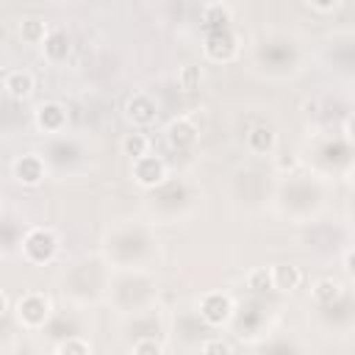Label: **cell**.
<instances>
[{"label":"cell","mask_w":355,"mask_h":355,"mask_svg":"<svg viewBox=\"0 0 355 355\" xmlns=\"http://www.w3.org/2000/svg\"><path fill=\"white\" fill-rule=\"evenodd\" d=\"M130 175H133V183L141 186V189H155L166 180V161L158 158V155H141V158H133L130 161Z\"/></svg>","instance_id":"4"},{"label":"cell","mask_w":355,"mask_h":355,"mask_svg":"<svg viewBox=\"0 0 355 355\" xmlns=\"http://www.w3.org/2000/svg\"><path fill=\"white\" fill-rule=\"evenodd\" d=\"M200 83H202V67H197V64H183V67L178 69V86H180L183 92H194V89H200Z\"/></svg>","instance_id":"19"},{"label":"cell","mask_w":355,"mask_h":355,"mask_svg":"<svg viewBox=\"0 0 355 355\" xmlns=\"http://www.w3.org/2000/svg\"><path fill=\"white\" fill-rule=\"evenodd\" d=\"M3 92H6L14 103H25V100H31L33 92H36V78H33L28 69H11V72H6V78H3Z\"/></svg>","instance_id":"8"},{"label":"cell","mask_w":355,"mask_h":355,"mask_svg":"<svg viewBox=\"0 0 355 355\" xmlns=\"http://www.w3.org/2000/svg\"><path fill=\"white\" fill-rule=\"evenodd\" d=\"M202 50H205V58L211 61H233L239 53V39L227 28H216L214 33H208Z\"/></svg>","instance_id":"7"},{"label":"cell","mask_w":355,"mask_h":355,"mask_svg":"<svg viewBox=\"0 0 355 355\" xmlns=\"http://www.w3.org/2000/svg\"><path fill=\"white\" fill-rule=\"evenodd\" d=\"M344 272H347V277H352V250L344 252Z\"/></svg>","instance_id":"25"},{"label":"cell","mask_w":355,"mask_h":355,"mask_svg":"<svg viewBox=\"0 0 355 355\" xmlns=\"http://www.w3.org/2000/svg\"><path fill=\"white\" fill-rule=\"evenodd\" d=\"M227 19H230L227 6H222V3H205V6H202V22H205L208 28H225Z\"/></svg>","instance_id":"18"},{"label":"cell","mask_w":355,"mask_h":355,"mask_svg":"<svg viewBox=\"0 0 355 355\" xmlns=\"http://www.w3.org/2000/svg\"><path fill=\"white\" fill-rule=\"evenodd\" d=\"M47 33H50V28H47V22H44L42 17H25V19L19 22V39H22L25 44L42 47V42L47 39Z\"/></svg>","instance_id":"14"},{"label":"cell","mask_w":355,"mask_h":355,"mask_svg":"<svg viewBox=\"0 0 355 355\" xmlns=\"http://www.w3.org/2000/svg\"><path fill=\"white\" fill-rule=\"evenodd\" d=\"M233 297L225 291H205L200 297V316L211 327H222L233 319Z\"/></svg>","instance_id":"3"},{"label":"cell","mask_w":355,"mask_h":355,"mask_svg":"<svg viewBox=\"0 0 355 355\" xmlns=\"http://www.w3.org/2000/svg\"><path fill=\"white\" fill-rule=\"evenodd\" d=\"M247 286H250L252 291H272V272H269V266L252 269V272L247 275Z\"/></svg>","instance_id":"20"},{"label":"cell","mask_w":355,"mask_h":355,"mask_svg":"<svg viewBox=\"0 0 355 355\" xmlns=\"http://www.w3.org/2000/svg\"><path fill=\"white\" fill-rule=\"evenodd\" d=\"M311 297H313V302H319V305H333V302H338V300L344 297V283L336 280V277H319V280L311 286Z\"/></svg>","instance_id":"13"},{"label":"cell","mask_w":355,"mask_h":355,"mask_svg":"<svg viewBox=\"0 0 355 355\" xmlns=\"http://www.w3.org/2000/svg\"><path fill=\"white\" fill-rule=\"evenodd\" d=\"M42 50L47 61H64L69 55V36L64 31H50L47 39L42 42Z\"/></svg>","instance_id":"15"},{"label":"cell","mask_w":355,"mask_h":355,"mask_svg":"<svg viewBox=\"0 0 355 355\" xmlns=\"http://www.w3.org/2000/svg\"><path fill=\"white\" fill-rule=\"evenodd\" d=\"M8 313V297H6V291H0V319Z\"/></svg>","instance_id":"26"},{"label":"cell","mask_w":355,"mask_h":355,"mask_svg":"<svg viewBox=\"0 0 355 355\" xmlns=\"http://www.w3.org/2000/svg\"><path fill=\"white\" fill-rule=\"evenodd\" d=\"M125 116L133 128H150L158 119V103L147 92H133L125 103Z\"/></svg>","instance_id":"5"},{"label":"cell","mask_w":355,"mask_h":355,"mask_svg":"<svg viewBox=\"0 0 355 355\" xmlns=\"http://www.w3.org/2000/svg\"><path fill=\"white\" fill-rule=\"evenodd\" d=\"M119 150H122V155H128L130 161H133V158H141V155L150 153V139H147L141 130H130V133H125V139L119 141Z\"/></svg>","instance_id":"16"},{"label":"cell","mask_w":355,"mask_h":355,"mask_svg":"<svg viewBox=\"0 0 355 355\" xmlns=\"http://www.w3.org/2000/svg\"><path fill=\"white\" fill-rule=\"evenodd\" d=\"M22 255L31 263H50L58 255V236L50 227H42V225L31 227L22 236Z\"/></svg>","instance_id":"2"},{"label":"cell","mask_w":355,"mask_h":355,"mask_svg":"<svg viewBox=\"0 0 355 355\" xmlns=\"http://www.w3.org/2000/svg\"><path fill=\"white\" fill-rule=\"evenodd\" d=\"M14 178H17V183H22L28 189L42 186L47 178V164L42 161L39 153H25L14 161Z\"/></svg>","instance_id":"6"},{"label":"cell","mask_w":355,"mask_h":355,"mask_svg":"<svg viewBox=\"0 0 355 355\" xmlns=\"http://www.w3.org/2000/svg\"><path fill=\"white\" fill-rule=\"evenodd\" d=\"M130 352H136V355H161V352H164V344H161L158 338L141 336V338H136V341L130 344Z\"/></svg>","instance_id":"21"},{"label":"cell","mask_w":355,"mask_h":355,"mask_svg":"<svg viewBox=\"0 0 355 355\" xmlns=\"http://www.w3.org/2000/svg\"><path fill=\"white\" fill-rule=\"evenodd\" d=\"M33 119H36V128L39 130H44V133H61L67 128V108L58 100H44L36 108Z\"/></svg>","instance_id":"9"},{"label":"cell","mask_w":355,"mask_h":355,"mask_svg":"<svg viewBox=\"0 0 355 355\" xmlns=\"http://www.w3.org/2000/svg\"><path fill=\"white\" fill-rule=\"evenodd\" d=\"M200 352H205V355H211V352H233V344H227L222 338H208V341L200 344Z\"/></svg>","instance_id":"22"},{"label":"cell","mask_w":355,"mask_h":355,"mask_svg":"<svg viewBox=\"0 0 355 355\" xmlns=\"http://www.w3.org/2000/svg\"><path fill=\"white\" fill-rule=\"evenodd\" d=\"M294 164H297V158H294L291 153H286L283 158H277V166H280V169H294Z\"/></svg>","instance_id":"24"},{"label":"cell","mask_w":355,"mask_h":355,"mask_svg":"<svg viewBox=\"0 0 355 355\" xmlns=\"http://www.w3.org/2000/svg\"><path fill=\"white\" fill-rule=\"evenodd\" d=\"M14 313H17V322L22 324V330H42L50 316H53V302L47 294L42 291H25L17 302H14Z\"/></svg>","instance_id":"1"},{"label":"cell","mask_w":355,"mask_h":355,"mask_svg":"<svg viewBox=\"0 0 355 355\" xmlns=\"http://www.w3.org/2000/svg\"><path fill=\"white\" fill-rule=\"evenodd\" d=\"M197 139H200V130H197V125H194L191 119H186V116H178V119H172V122L166 125V141H169L175 150H189V147L197 144Z\"/></svg>","instance_id":"10"},{"label":"cell","mask_w":355,"mask_h":355,"mask_svg":"<svg viewBox=\"0 0 355 355\" xmlns=\"http://www.w3.org/2000/svg\"><path fill=\"white\" fill-rule=\"evenodd\" d=\"M92 349H94L92 341L83 338V336H69V338H64V341H58V344L53 347L55 355H89Z\"/></svg>","instance_id":"17"},{"label":"cell","mask_w":355,"mask_h":355,"mask_svg":"<svg viewBox=\"0 0 355 355\" xmlns=\"http://www.w3.org/2000/svg\"><path fill=\"white\" fill-rule=\"evenodd\" d=\"M313 8H319V11H333V8H338V3L341 0H308Z\"/></svg>","instance_id":"23"},{"label":"cell","mask_w":355,"mask_h":355,"mask_svg":"<svg viewBox=\"0 0 355 355\" xmlns=\"http://www.w3.org/2000/svg\"><path fill=\"white\" fill-rule=\"evenodd\" d=\"M272 272V291H294L302 283V269L294 263H275L269 266Z\"/></svg>","instance_id":"12"},{"label":"cell","mask_w":355,"mask_h":355,"mask_svg":"<svg viewBox=\"0 0 355 355\" xmlns=\"http://www.w3.org/2000/svg\"><path fill=\"white\" fill-rule=\"evenodd\" d=\"M244 141H247L250 153H255V155H269V153H275V147H277V133H275L269 125H252V128L247 130Z\"/></svg>","instance_id":"11"}]
</instances>
